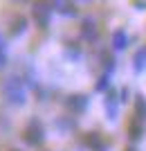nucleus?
<instances>
[{"label":"nucleus","instance_id":"6","mask_svg":"<svg viewBox=\"0 0 146 151\" xmlns=\"http://www.w3.org/2000/svg\"><path fill=\"white\" fill-rule=\"evenodd\" d=\"M85 142H88V147H92L95 151H101L103 149V142H101V135H99V133H88Z\"/></svg>","mask_w":146,"mask_h":151},{"label":"nucleus","instance_id":"5","mask_svg":"<svg viewBox=\"0 0 146 151\" xmlns=\"http://www.w3.org/2000/svg\"><path fill=\"white\" fill-rule=\"evenodd\" d=\"M117 108H119V99H117V97H113V95H110V97H106V111H108V117H110V120H115V117H117Z\"/></svg>","mask_w":146,"mask_h":151},{"label":"nucleus","instance_id":"1","mask_svg":"<svg viewBox=\"0 0 146 151\" xmlns=\"http://www.w3.org/2000/svg\"><path fill=\"white\" fill-rule=\"evenodd\" d=\"M2 95H5V99L9 101V104H14V106H23L25 99H27V90H25V86H23V81H20L18 77L7 79L5 86H2Z\"/></svg>","mask_w":146,"mask_h":151},{"label":"nucleus","instance_id":"2","mask_svg":"<svg viewBox=\"0 0 146 151\" xmlns=\"http://www.w3.org/2000/svg\"><path fill=\"white\" fill-rule=\"evenodd\" d=\"M23 140L27 142V147H41L45 140V126L41 124V120L32 117L23 129Z\"/></svg>","mask_w":146,"mask_h":151},{"label":"nucleus","instance_id":"7","mask_svg":"<svg viewBox=\"0 0 146 151\" xmlns=\"http://www.w3.org/2000/svg\"><path fill=\"white\" fill-rule=\"evenodd\" d=\"M9 151H20V149H9Z\"/></svg>","mask_w":146,"mask_h":151},{"label":"nucleus","instance_id":"4","mask_svg":"<svg viewBox=\"0 0 146 151\" xmlns=\"http://www.w3.org/2000/svg\"><path fill=\"white\" fill-rule=\"evenodd\" d=\"M135 117H140V120H146V97L144 95H137L135 97Z\"/></svg>","mask_w":146,"mask_h":151},{"label":"nucleus","instance_id":"3","mask_svg":"<svg viewBox=\"0 0 146 151\" xmlns=\"http://www.w3.org/2000/svg\"><path fill=\"white\" fill-rule=\"evenodd\" d=\"M88 97L85 95H72V97H68L65 99V106L70 108L72 113H81V111H85L88 108Z\"/></svg>","mask_w":146,"mask_h":151}]
</instances>
